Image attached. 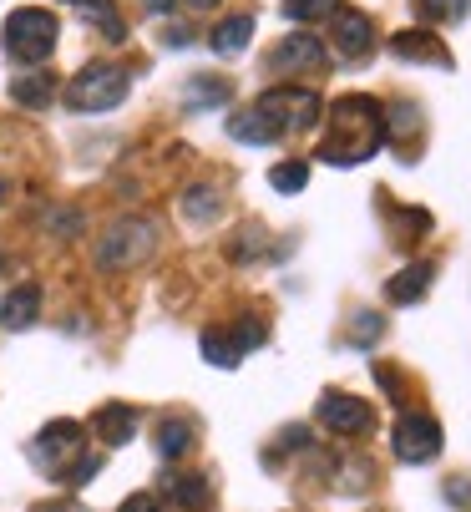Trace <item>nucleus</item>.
I'll list each match as a JSON object with an SVG mask.
<instances>
[{"label":"nucleus","mask_w":471,"mask_h":512,"mask_svg":"<svg viewBox=\"0 0 471 512\" xmlns=\"http://www.w3.org/2000/svg\"><path fill=\"white\" fill-rule=\"evenodd\" d=\"M446 502H451V507H471V482H466V477H451V482H446Z\"/></svg>","instance_id":"obj_30"},{"label":"nucleus","mask_w":471,"mask_h":512,"mask_svg":"<svg viewBox=\"0 0 471 512\" xmlns=\"http://www.w3.org/2000/svg\"><path fill=\"white\" fill-rule=\"evenodd\" d=\"M0 193H6V183H0Z\"/></svg>","instance_id":"obj_32"},{"label":"nucleus","mask_w":471,"mask_h":512,"mask_svg":"<svg viewBox=\"0 0 471 512\" xmlns=\"http://www.w3.org/2000/svg\"><path fill=\"white\" fill-rule=\"evenodd\" d=\"M325 61H330L325 41H320V36H309V31L284 36V41L274 46V56H269V66L279 71V77H289V71H320Z\"/></svg>","instance_id":"obj_10"},{"label":"nucleus","mask_w":471,"mask_h":512,"mask_svg":"<svg viewBox=\"0 0 471 512\" xmlns=\"http://www.w3.org/2000/svg\"><path fill=\"white\" fill-rule=\"evenodd\" d=\"M36 315H41V289L36 284H21V289H11V295L0 300V325L6 330H26Z\"/></svg>","instance_id":"obj_14"},{"label":"nucleus","mask_w":471,"mask_h":512,"mask_svg":"<svg viewBox=\"0 0 471 512\" xmlns=\"http://www.w3.org/2000/svg\"><path fill=\"white\" fill-rule=\"evenodd\" d=\"M0 264H6V259H0Z\"/></svg>","instance_id":"obj_33"},{"label":"nucleus","mask_w":471,"mask_h":512,"mask_svg":"<svg viewBox=\"0 0 471 512\" xmlns=\"http://www.w3.org/2000/svg\"><path fill=\"white\" fill-rule=\"evenodd\" d=\"M0 36H6V56H11V61L41 66V61L56 51L61 26H56L51 11H41V6H21V11L6 16V31H0Z\"/></svg>","instance_id":"obj_3"},{"label":"nucleus","mask_w":471,"mask_h":512,"mask_svg":"<svg viewBox=\"0 0 471 512\" xmlns=\"http://www.w3.org/2000/svg\"><path fill=\"white\" fill-rule=\"evenodd\" d=\"M390 447L406 467H426L441 457V421L426 416V411H401L396 431H390Z\"/></svg>","instance_id":"obj_7"},{"label":"nucleus","mask_w":471,"mask_h":512,"mask_svg":"<svg viewBox=\"0 0 471 512\" xmlns=\"http://www.w3.org/2000/svg\"><path fill=\"white\" fill-rule=\"evenodd\" d=\"M416 11L426 21H461L471 11V0H416Z\"/></svg>","instance_id":"obj_25"},{"label":"nucleus","mask_w":471,"mask_h":512,"mask_svg":"<svg viewBox=\"0 0 471 512\" xmlns=\"http://www.w3.org/2000/svg\"><path fill=\"white\" fill-rule=\"evenodd\" d=\"M370 477H375V467H370V462H345V467H340V487H345V492L370 487Z\"/></svg>","instance_id":"obj_27"},{"label":"nucleus","mask_w":471,"mask_h":512,"mask_svg":"<svg viewBox=\"0 0 471 512\" xmlns=\"http://www.w3.org/2000/svg\"><path fill=\"white\" fill-rule=\"evenodd\" d=\"M188 6H198V11H208V6H218V0H188Z\"/></svg>","instance_id":"obj_31"},{"label":"nucleus","mask_w":471,"mask_h":512,"mask_svg":"<svg viewBox=\"0 0 471 512\" xmlns=\"http://www.w3.org/2000/svg\"><path fill=\"white\" fill-rule=\"evenodd\" d=\"M193 421L188 416H168V421H157V457L163 462H178L188 447H193Z\"/></svg>","instance_id":"obj_15"},{"label":"nucleus","mask_w":471,"mask_h":512,"mask_svg":"<svg viewBox=\"0 0 471 512\" xmlns=\"http://www.w3.org/2000/svg\"><path fill=\"white\" fill-rule=\"evenodd\" d=\"M330 41H335V51L345 61H360V56L375 51V21L365 11H355V6H340L330 16Z\"/></svg>","instance_id":"obj_8"},{"label":"nucleus","mask_w":471,"mask_h":512,"mask_svg":"<svg viewBox=\"0 0 471 512\" xmlns=\"http://www.w3.org/2000/svg\"><path fill=\"white\" fill-rule=\"evenodd\" d=\"M320 426H330L335 436H365V431L375 426V411H370L360 396L325 391V396H320Z\"/></svg>","instance_id":"obj_9"},{"label":"nucleus","mask_w":471,"mask_h":512,"mask_svg":"<svg viewBox=\"0 0 471 512\" xmlns=\"http://www.w3.org/2000/svg\"><path fill=\"white\" fill-rule=\"evenodd\" d=\"M76 16L92 21L107 41H127V21H122V11L112 6V0H76Z\"/></svg>","instance_id":"obj_18"},{"label":"nucleus","mask_w":471,"mask_h":512,"mask_svg":"<svg viewBox=\"0 0 471 512\" xmlns=\"http://www.w3.org/2000/svg\"><path fill=\"white\" fill-rule=\"evenodd\" d=\"M385 148V107L365 92H350V97H335L330 107V132L320 142V163L330 168H355L365 158H375Z\"/></svg>","instance_id":"obj_1"},{"label":"nucleus","mask_w":471,"mask_h":512,"mask_svg":"<svg viewBox=\"0 0 471 512\" xmlns=\"http://www.w3.org/2000/svg\"><path fill=\"white\" fill-rule=\"evenodd\" d=\"M157 249V224L147 213H127V218H117V224L107 229V239L97 244V269H132V264H142L147 254Z\"/></svg>","instance_id":"obj_5"},{"label":"nucleus","mask_w":471,"mask_h":512,"mask_svg":"<svg viewBox=\"0 0 471 512\" xmlns=\"http://www.w3.org/2000/svg\"><path fill=\"white\" fill-rule=\"evenodd\" d=\"M92 426H97V436L107 447H122V442H132V431H137V411L132 406H102Z\"/></svg>","instance_id":"obj_17"},{"label":"nucleus","mask_w":471,"mask_h":512,"mask_svg":"<svg viewBox=\"0 0 471 512\" xmlns=\"http://www.w3.org/2000/svg\"><path fill=\"white\" fill-rule=\"evenodd\" d=\"M11 97H16V107L41 112V107H51V97H56V77H51V71H31V77H16V82H11Z\"/></svg>","instance_id":"obj_19"},{"label":"nucleus","mask_w":471,"mask_h":512,"mask_svg":"<svg viewBox=\"0 0 471 512\" xmlns=\"http://www.w3.org/2000/svg\"><path fill=\"white\" fill-rule=\"evenodd\" d=\"M203 355L213 360V365H239L244 355H239V345H233V335H223V330H203Z\"/></svg>","instance_id":"obj_23"},{"label":"nucleus","mask_w":471,"mask_h":512,"mask_svg":"<svg viewBox=\"0 0 471 512\" xmlns=\"http://www.w3.org/2000/svg\"><path fill=\"white\" fill-rule=\"evenodd\" d=\"M385 335V320L380 315H355V345H375Z\"/></svg>","instance_id":"obj_28"},{"label":"nucleus","mask_w":471,"mask_h":512,"mask_svg":"<svg viewBox=\"0 0 471 512\" xmlns=\"http://www.w3.org/2000/svg\"><path fill=\"white\" fill-rule=\"evenodd\" d=\"M249 36H254V16H223V21L213 26L208 46H213L218 56H239V51L249 46Z\"/></svg>","instance_id":"obj_16"},{"label":"nucleus","mask_w":471,"mask_h":512,"mask_svg":"<svg viewBox=\"0 0 471 512\" xmlns=\"http://www.w3.org/2000/svg\"><path fill=\"white\" fill-rule=\"evenodd\" d=\"M340 11V0H284V16L289 21H325Z\"/></svg>","instance_id":"obj_24"},{"label":"nucleus","mask_w":471,"mask_h":512,"mask_svg":"<svg viewBox=\"0 0 471 512\" xmlns=\"http://www.w3.org/2000/svg\"><path fill=\"white\" fill-rule=\"evenodd\" d=\"M228 137H233V142H254V148H274V142L284 137V127L269 122L259 107H249V112H233V117H228Z\"/></svg>","instance_id":"obj_13"},{"label":"nucleus","mask_w":471,"mask_h":512,"mask_svg":"<svg viewBox=\"0 0 471 512\" xmlns=\"http://www.w3.org/2000/svg\"><path fill=\"white\" fill-rule=\"evenodd\" d=\"M183 218L188 224H213L218 218V193L213 188H188L183 193Z\"/></svg>","instance_id":"obj_22"},{"label":"nucleus","mask_w":471,"mask_h":512,"mask_svg":"<svg viewBox=\"0 0 471 512\" xmlns=\"http://www.w3.org/2000/svg\"><path fill=\"white\" fill-rule=\"evenodd\" d=\"M390 51H396L401 61H431V66H451V51H446V41L436 36V31H396L390 36Z\"/></svg>","instance_id":"obj_11"},{"label":"nucleus","mask_w":471,"mask_h":512,"mask_svg":"<svg viewBox=\"0 0 471 512\" xmlns=\"http://www.w3.org/2000/svg\"><path fill=\"white\" fill-rule=\"evenodd\" d=\"M183 102H188V107H223V102H228V82H223V77H193V82L183 87Z\"/></svg>","instance_id":"obj_21"},{"label":"nucleus","mask_w":471,"mask_h":512,"mask_svg":"<svg viewBox=\"0 0 471 512\" xmlns=\"http://www.w3.org/2000/svg\"><path fill=\"white\" fill-rule=\"evenodd\" d=\"M117 512H163V502H157L152 492H132V497H127Z\"/></svg>","instance_id":"obj_29"},{"label":"nucleus","mask_w":471,"mask_h":512,"mask_svg":"<svg viewBox=\"0 0 471 512\" xmlns=\"http://www.w3.org/2000/svg\"><path fill=\"white\" fill-rule=\"evenodd\" d=\"M31 462H36L41 477L71 482V472L87 462V431H82V421H51V426H41V436L31 442Z\"/></svg>","instance_id":"obj_2"},{"label":"nucleus","mask_w":471,"mask_h":512,"mask_svg":"<svg viewBox=\"0 0 471 512\" xmlns=\"http://www.w3.org/2000/svg\"><path fill=\"white\" fill-rule=\"evenodd\" d=\"M127 71L122 66H112V61H92V66H82L76 77L66 82V107L71 112H112L122 97H127Z\"/></svg>","instance_id":"obj_4"},{"label":"nucleus","mask_w":471,"mask_h":512,"mask_svg":"<svg viewBox=\"0 0 471 512\" xmlns=\"http://www.w3.org/2000/svg\"><path fill=\"white\" fill-rule=\"evenodd\" d=\"M269 122H279L284 132H309L314 122L325 117V102L320 92H309V87H269L259 102H254Z\"/></svg>","instance_id":"obj_6"},{"label":"nucleus","mask_w":471,"mask_h":512,"mask_svg":"<svg viewBox=\"0 0 471 512\" xmlns=\"http://www.w3.org/2000/svg\"><path fill=\"white\" fill-rule=\"evenodd\" d=\"M269 183H274L279 193H299V188L309 183V163H299V158H294V163H279V168L269 173Z\"/></svg>","instance_id":"obj_26"},{"label":"nucleus","mask_w":471,"mask_h":512,"mask_svg":"<svg viewBox=\"0 0 471 512\" xmlns=\"http://www.w3.org/2000/svg\"><path fill=\"white\" fill-rule=\"evenodd\" d=\"M431 274H436V264H431V259H416V264H406L396 279L385 284V300H390V305H416V300H426Z\"/></svg>","instance_id":"obj_12"},{"label":"nucleus","mask_w":471,"mask_h":512,"mask_svg":"<svg viewBox=\"0 0 471 512\" xmlns=\"http://www.w3.org/2000/svg\"><path fill=\"white\" fill-rule=\"evenodd\" d=\"M168 492H173V502L178 507H188V512H198V507H208V497H213V487H208V477H168Z\"/></svg>","instance_id":"obj_20"}]
</instances>
